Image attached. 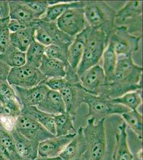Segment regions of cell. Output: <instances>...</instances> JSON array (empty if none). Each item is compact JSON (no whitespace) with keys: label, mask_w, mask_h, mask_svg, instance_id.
Returning a JSON list of instances; mask_svg holds the SVG:
<instances>
[{"label":"cell","mask_w":143,"mask_h":160,"mask_svg":"<svg viewBox=\"0 0 143 160\" xmlns=\"http://www.w3.org/2000/svg\"><path fill=\"white\" fill-rule=\"evenodd\" d=\"M2 107V104L1 102H0V109H1V108Z\"/></svg>","instance_id":"42"},{"label":"cell","mask_w":143,"mask_h":160,"mask_svg":"<svg viewBox=\"0 0 143 160\" xmlns=\"http://www.w3.org/2000/svg\"><path fill=\"white\" fill-rule=\"evenodd\" d=\"M76 133H69L63 136H54L52 138L39 142L38 157L41 158H55L59 157L66 146L69 143Z\"/></svg>","instance_id":"15"},{"label":"cell","mask_w":143,"mask_h":160,"mask_svg":"<svg viewBox=\"0 0 143 160\" xmlns=\"http://www.w3.org/2000/svg\"><path fill=\"white\" fill-rule=\"evenodd\" d=\"M80 82L87 92L91 95L100 96L106 82L103 68L96 65L88 69L80 76Z\"/></svg>","instance_id":"13"},{"label":"cell","mask_w":143,"mask_h":160,"mask_svg":"<svg viewBox=\"0 0 143 160\" xmlns=\"http://www.w3.org/2000/svg\"><path fill=\"white\" fill-rule=\"evenodd\" d=\"M17 153L22 158L29 160H35L38 158L39 142L27 138L17 131L15 128L10 131Z\"/></svg>","instance_id":"17"},{"label":"cell","mask_w":143,"mask_h":160,"mask_svg":"<svg viewBox=\"0 0 143 160\" xmlns=\"http://www.w3.org/2000/svg\"><path fill=\"white\" fill-rule=\"evenodd\" d=\"M1 17H0V22H1Z\"/></svg>","instance_id":"44"},{"label":"cell","mask_w":143,"mask_h":160,"mask_svg":"<svg viewBox=\"0 0 143 160\" xmlns=\"http://www.w3.org/2000/svg\"><path fill=\"white\" fill-rule=\"evenodd\" d=\"M35 160H63L59 157H55V158H41L38 157Z\"/></svg>","instance_id":"40"},{"label":"cell","mask_w":143,"mask_h":160,"mask_svg":"<svg viewBox=\"0 0 143 160\" xmlns=\"http://www.w3.org/2000/svg\"><path fill=\"white\" fill-rule=\"evenodd\" d=\"M11 68L3 62L0 61V86L8 82V77Z\"/></svg>","instance_id":"39"},{"label":"cell","mask_w":143,"mask_h":160,"mask_svg":"<svg viewBox=\"0 0 143 160\" xmlns=\"http://www.w3.org/2000/svg\"><path fill=\"white\" fill-rule=\"evenodd\" d=\"M141 95V90H138L129 92L122 96L109 100L111 103L122 105L130 110H137L142 103Z\"/></svg>","instance_id":"30"},{"label":"cell","mask_w":143,"mask_h":160,"mask_svg":"<svg viewBox=\"0 0 143 160\" xmlns=\"http://www.w3.org/2000/svg\"><path fill=\"white\" fill-rule=\"evenodd\" d=\"M66 107V112L73 116L76 114L79 108L84 103V99L88 92L82 88L80 82L67 85L59 91Z\"/></svg>","instance_id":"12"},{"label":"cell","mask_w":143,"mask_h":160,"mask_svg":"<svg viewBox=\"0 0 143 160\" xmlns=\"http://www.w3.org/2000/svg\"></svg>","instance_id":"46"},{"label":"cell","mask_w":143,"mask_h":160,"mask_svg":"<svg viewBox=\"0 0 143 160\" xmlns=\"http://www.w3.org/2000/svg\"><path fill=\"white\" fill-rule=\"evenodd\" d=\"M143 1H129L121 9L117 12L115 18L116 26H124L129 33L134 34L142 31Z\"/></svg>","instance_id":"7"},{"label":"cell","mask_w":143,"mask_h":160,"mask_svg":"<svg viewBox=\"0 0 143 160\" xmlns=\"http://www.w3.org/2000/svg\"><path fill=\"white\" fill-rule=\"evenodd\" d=\"M8 6L10 19L25 22H33L39 19H36L33 12L22 1L9 2Z\"/></svg>","instance_id":"24"},{"label":"cell","mask_w":143,"mask_h":160,"mask_svg":"<svg viewBox=\"0 0 143 160\" xmlns=\"http://www.w3.org/2000/svg\"><path fill=\"white\" fill-rule=\"evenodd\" d=\"M0 160H9L6 158L5 156H4L3 155L0 153Z\"/></svg>","instance_id":"41"},{"label":"cell","mask_w":143,"mask_h":160,"mask_svg":"<svg viewBox=\"0 0 143 160\" xmlns=\"http://www.w3.org/2000/svg\"><path fill=\"white\" fill-rule=\"evenodd\" d=\"M35 40L44 47L56 45L67 52L74 38L60 31L56 22H47L40 18L35 25Z\"/></svg>","instance_id":"4"},{"label":"cell","mask_w":143,"mask_h":160,"mask_svg":"<svg viewBox=\"0 0 143 160\" xmlns=\"http://www.w3.org/2000/svg\"><path fill=\"white\" fill-rule=\"evenodd\" d=\"M86 30L84 55L76 69L79 78L87 70L98 64L109 43V38L101 29L88 26Z\"/></svg>","instance_id":"1"},{"label":"cell","mask_w":143,"mask_h":160,"mask_svg":"<svg viewBox=\"0 0 143 160\" xmlns=\"http://www.w3.org/2000/svg\"><path fill=\"white\" fill-rule=\"evenodd\" d=\"M0 61L11 68L20 67L26 63L25 52L10 45L0 54Z\"/></svg>","instance_id":"28"},{"label":"cell","mask_w":143,"mask_h":160,"mask_svg":"<svg viewBox=\"0 0 143 160\" xmlns=\"http://www.w3.org/2000/svg\"><path fill=\"white\" fill-rule=\"evenodd\" d=\"M15 129L27 138L38 142L54 136L34 118L24 113L17 118Z\"/></svg>","instance_id":"11"},{"label":"cell","mask_w":143,"mask_h":160,"mask_svg":"<svg viewBox=\"0 0 143 160\" xmlns=\"http://www.w3.org/2000/svg\"><path fill=\"white\" fill-rule=\"evenodd\" d=\"M38 20L33 22H20L18 20L10 19L9 23V30L12 33H13V32H16L18 31L25 29L27 28L35 27L36 22Z\"/></svg>","instance_id":"38"},{"label":"cell","mask_w":143,"mask_h":160,"mask_svg":"<svg viewBox=\"0 0 143 160\" xmlns=\"http://www.w3.org/2000/svg\"><path fill=\"white\" fill-rule=\"evenodd\" d=\"M12 87L15 90L17 99L22 109L31 106H37L50 90L44 83L28 89L16 86Z\"/></svg>","instance_id":"14"},{"label":"cell","mask_w":143,"mask_h":160,"mask_svg":"<svg viewBox=\"0 0 143 160\" xmlns=\"http://www.w3.org/2000/svg\"><path fill=\"white\" fill-rule=\"evenodd\" d=\"M56 22L60 31L73 38L89 26L84 8L68 10L57 19Z\"/></svg>","instance_id":"10"},{"label":"cell","mask_w":143,"mask_h":160,"mask_svg":"<svg viewBox=\"0 0 143 160\" xmlns=\"http://www.w3.org/2000/svg\"><path fill=\"white\" fill-rule=\"evenodd\" d=\"M38 109L54 116L66 112V107L59 91L49 90L43 99L36 106Z\"/></svg>","instance_id":"19"},{"label":"cell","mask_w":143,"mask_h":160,"mask_svg":"<svg viewBox=\"0 0 143 160\" xmlns=\"http://www.w3.org/2000/svg\"><path fill=\"white\" fill-rule=\"evenodd\" d=\"M127 126L123 121L119 126V132L115 135V145L113 154V160H133L134 156L129 148Z\"/></svg>","instance_id":"18"},{"label":"cell","mask_w":143,"mask_h":160,"mask_svg":"<svg viewBox=\"0 0 143 160\" xmlns=\"http://www.w3.org/2000/svg\"><path fill=\"white\" fill-rule=\"evenodd\" d=\"M123 121L140 140L143 138V115L137 110H130L121 115Z\"/></svg>","instance_id":"32"},{"label":"cell","mask_w":143,"mask_h":160,"mask_svg":"<svg viewBox=\"0 0 143 160\" xmlns=\"http://www.w3.org/2000/svg\"><path fill=\"white\" fill-rule=\"evenodd\" d=\"M84 8L85 19L89 27L101 29L109 38L116 28V12L104 1H85Z\"/></svg>","instance_id":"2"},{"label":"cell","mask_w":143,"mask_h":160,"mask_svg":"<svg viewBox=\"0 0 143 160\" xmlns=\"http://www.w3.org/2000/svg\"><path fill=\"white\" fill-rule=\"evenodd\" d=\"M46 80L38 68L26 64L18 68H11L7 81L10 86L28 89L44 83Z\"/></svg>","instance_id":"8"},{"label":"cell","mask_w":143,"mask_h":160,"mask_svg":"<svg viewBox=\"0 0 143 160\" xmlns=\"http://www.w3.org/2000/svg\"><path fill=\"white\" fill-rule=\"evenodd\" d=\"M21 113L28 115L41 124L51 133L55 136L54 116L38 109L36 106L23 108Z\"/></svg>","instance_id":"25"},{"label":"cell","mask_w":143,"mask_h":160,"mask_svg":"<svg viewBox=\"0 0 143 160\" xmlns=\"http://www.w3.org/2000/svg\"><path fill=\"white\" fill-rule=\"evenodd\" d=\"M69 82L64 78H50L45 80L44 83L47 86L49 89L59 92L65 87Z\"/></svg>","instance_id":"37"},{"label":"cell","mask_w":143,"mask_h":160,"mask_svg":"<svg viewBox=\"0 0 143 160\" xmlns=\"http://www.w3.org/2000/svg\"><path fill=\"white\" fill-rule=\"evenodd\" d=\"M84 103L88 105V113L87 117H92L96 122L114 114L121 115L130 109L120 104H113L110 100L101 97L91 95L88 93L85 97Z\"/></svg>","instance_id":"6"},{"label":"cell","mask_w":143,"mask_h":160,"mask_svg":"<svg viewBox=\"0 0 143 160\" xmlns=\"http://www.w3.org/2000/svg\"><path fill=\"white\" fill-rule=\"evenodd\" d=\"M44 55L49 58L59 60L67 66H70L67 61V52L59 46L50 45L45 47Z\"/></svg>","instance_id":"35"},{"label":"cell","mask_w":143,"mask_h":160,"mask_svg":"<svg viewBox=\"0 0 143 160\" xmlns=\"http://www.w3.org/2000/svg\"><path fill=\"white\" fill-rule=\"evenodd\" d=\"M45 47L34 41L31 44L25 52L26 64L38 68L44 55Z\"/></svg>","instance_id":"31"},{"label":"cell","mask_w":143,"mask_h":160,"mask_svg":"<svg viewBox=\"0 0 143 160\" xmlns=\"http://www.w3.org/2000/svg\"><path fill=\"white\" fill-rule=\"evenodd\" d=\"M74 116L67 112L54 116L56 136H66L69 133L76 132L74 127Z\"/></svg>","instance_id":"26"},{"label":"cell","mask_w":143,"mask_h":160,"mask_svg":"<svg viewBox=\"0 0 143 160\" xmlns=\"http://www.w3.org/2000/svg\"><path fill=\"white\" fill-rule=\"evenodd\" d=\"M65 64L59 60L49 58L44 55L38 69L45 78H64L66 74Z\"/></svg>","instance_id":"21"},{"label":"cell","mask_w":143,"mask_h":160,"mask_svg":"<svg viewBox=\"0 0 143 160\" xmlns=\"http://www.w3.org/2000/svg\"><path fill=\"white\" fill-rule=\"evenodd\" d=\"M141 36L133 35L124 26H116L109 37L117 56H128L138 51Z\"/></svg>","instance_id":"9"},{"label":"cell","mask_w":143,"mask_h":160,"mask_svg":"<svg viewBox=\"0 0 143 160\" xmlns=\"http://www.w3.org/2000/svg\"><path fill=\"white\" fill-rule=\"evenodd\" d=\"M0 102L2 105L19 114L21 113L22 108L17 99L15 90L8 82L0 86Z\"/></svg>","instance_id":"29"},{"label":"cell","mask_w":143,"mask_h":160,"mask_svg":"<svg viewBox=\"0 0 143 160\" xmlns=\"http://www.w3.org/2000/svg\"><path fill=\"white\" fill-rule=\"evenodd\" d=\"M105 121L102 119L96 122L90 117L85 127H82L87 146L84 155L89 160H104L106 148Z\"/></svg>","instance_id":"3"},{"label":"cell","mask_w":143,"mask_h":160,"mask_svg":"<svg viewBox=\"0 0 143 160\" xmlns=\"http://www.w3.org/2000/svg\"><path fill=\"white\" fill-rule=\"evenodd\" d=\"M1 51H0V54H1Z\"/></svg>","instance_id":"45"},{"label":"cell","mask_w":143,"mask_h":160,"mask_svg":"<svg viewBox=\"0 0 143 160\" xmlns=\"http://www.w3.org/2000/svg\"><path fill=\"white\" fill-rule=\"evenodd\" d=\"M87 28L74 37L67 50V61L73 69H77L84 55L85 47Z\"/></svg>","instance_id":"20"},{"label":"cell","mask_w":143,"mask_h":160,"mask_svg":"<svg viewBox=\"0 0 143 160\" xmlns=\"http://www.w3.org/2000/svg\"><path fill=\"white\" fill-rule=\"evenodd\" d=\"M10 20L9 16H8L2 18L0 22V51L1 53L10 46V37L11 32L9 28Z\"/></svg>","instance_id":"34"},{"label":"cell","mask_w":143,"mask_h":160,"mask_svg":"<svg viewBox=\"0 0 143 160\" xmlns=\"http://www.w3.org/2000/svg\"><path fill=\"white\" fill-rule=\"evenodd\" d=\"M85 160H89V159H88V158H85Z\"/></svg>","instance_id":"43"},{"label":"cell","mask_w":143,"mask_h":160,"mask_svg":"<svg viewBox=\"0 0 143 160\" xmlns=\"http://www.w3.org/2000/svg\"><path fill=\"white\" fill-rule=\"evenodd\" d=\"M35 27L28 28L16 32L10 33V45L22 52H25L35 40Z\"/></svg>","instance_id":"23"},{"label":"cell","mask_w":143,"mask_h":160,"mask_svg":"<svg viewBox=\"0 0 143 160\" xmlns=\"http://www.w3.org/2000/svg\"><path fill=\"white\" fill-rule=\"evenodd\" d=\"M87 151V143L82 127H80L76 131L74 137L66 146L59 157L63 160H81Z\"/></svg>","instance_id":"16"},{"label":"cell","mask_w":143,"mask_h":160,"mask_svg":"<svg viewBox=\"0 0 143 160\" xmlns=\"http://www.w3.org/2000/svg\"><path fill=\"white\" fill-rule=\"evenodd\" d=\"M121 57L118 59L112 82L142 89L143 68L135 63L132 55Z\"/></svg>","instance_id":"5"},{"label":"cell","mask_w":143,"mask_h":160,"mask_svg":"<svg viewBox=\"0 0 143 160\" xmlns=\"http://www.w3.org/2000/svg\"><path fill=\"white\" fill-rule=\"evenodd\" d=\"M85 4V1L65 2L57 1L56 3L49 6L44 16L41 19L45 22H56L57 19L68 10L73 8H84Z\"/></svg>","instance_id":"22"},{"label":"cell","mask_w":143,"mask_h":160,"mask_svg":"<svg viewBox=\"0 0 143 160\" xmlns=\"http://www.w3.org/2000/svg\"><path fill=\"white\" fill-rule=\"evenodd\" d=\"M22 2L33 12L37 19L42 18L50 6L49 1H25Z\"/></svg>","instance_id":"36"},{"label":"cell","mask_w":143,"mask_h":160,"mask_svg":"<svg viewBox=\"0 0 143 160\" xmlns=\"http://www.w3.org/2000/svg\"><path fill=\"white\" fill-rule=\"evenodd\" d=\"M103 69L105 73L106 82H112L114 77V71L118 61V56L114 51L112 43H109L104 52Z\"/></svg>","instance_id":"27"},{"label":"cell","mask_w":143,"mask_h":160,"mask_svg":"<svg viewBox=\"0 0 143 160\" xmlns=\"http://www.w3.org/2000/svg\"><path fill=\"white\" fill-rule=\"evenodd\" d=\"M0 144L8 152L9 160H28L22 158L17 153L10 131L6 129L1 124H0Z\"/></svg>","instance_id":"33"}]
</instances>
